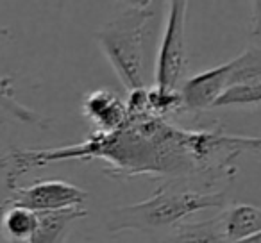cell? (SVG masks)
Here are the masks:
<instances>
[{
    "label": "cell",
    "mask_w": 261,
    "mask_h": 243,
    "mask_svg": "<svg viewBox=\"0 0 261 243\" xmlns=\"http://www.w3.org/2000/svg\"><path fill=\"white\" fill-rule=\"evenodd\" d=\"M81 111L95 132H115L129 120L125 100L113 90L90 91L83 98Z\"/></svg>",
    "instance_id": "cell-7"
},
{
    "label": "cell",
    "mask_w": 261,
    "mask_h": 243,
    "mask_svg": "<svg viewBox=\"0 0 261 243\" xmlns=\"http://www.w3.org/2000/svg\"><path fill=\"white\" fill-rule=\"evenodd\" d=\"M11 197L4 206H18L33 211V213H50V211L75 209L84 207L88 192L72 182L50 179V181H38L27 188L9 190Z\"/></svg>",
    "instance_id": "cell-5"
},
{
    "label": "cell",
    "mask_w": 261,
    "mask_h": 243,
    "mask_svg": "<svg viewBox=\"0 0 261 243\" xmlns=\"http://www.w3.org/2000/svg\"><path fill=\"white\" fill-rule=\"evenodd\" d=\"M261 150V138L222 131H186L160 116L129 118L115 132H95L84 142L56 149H11L0 157L6 184L20 175L61 161H102L104 172L118 177H207L211 182L236 174L240 154Z\"/></svg>",
    "instance_id": "cell-1"
},
{
    "label": "cell",
    "mask_w": 261,
    "mask_h": 243,
    "mask_svg": "<svg viewBox=\"0 0 261 243\" xmlns=\"http://www.w3.org/2000/svg\"><path fill=\"white\" fill-rule=\"evenodd\" d=\"M225 200L227 197L224 192H202L167 184L142 202L115 207L109 213L108 231H158L172 227L199 211L224 207Z\"/></svg>",
    "instance_id": "cell-3"
},
{
    "label": "cell",
    "mask_w": 261,
    "mask_h": 243,
    "mask_svg": "<svg viewBox=\"0 0 261 243\" xmlns=\"http://www.w3.org/2000/svg\"><path fill=\"white\" fill-rule=\"evenodd\" d=\"M186 13L188 2H168V15L154 66V88L179 91L186 72Z\"/></svg>",
    "instance_id": "cell-4"
},
{
    "label": "cell",
    "mask_w": 261,
    "mask_h": 243,
    "mask_svg": "<svg viewBox=\"0 0 261 243\" xmlns=\"http://www.w3.org/2000/svg\"><path fill=\"white\" fill-rule=\"evenodd\" d=\"M160 27V2H133L97 33L100 50L127 91L149 88L150 48Z\"/></svg>",
    "instance_id": "cell-2"
},
{
    "label": "cell",
    "mask_w": 261,
    "mask_h": 243,
    "mask_svg": "<svg viewBox=\"0 0 261 243\" xmlns=\"http://www.w3.org/2000/svg\"><path fill=\"white\" fill-rule=\"evenodd\" d=\"M252 36L261 38V0L252 2Z\"/></svg>",
    "instance_id": "cell-14"
},
{
    "label": "cell",
    "mask_w": 261,
    "mask_h": 243,
    "mask_svg": "<svg viewBox=\"0 0 261 243\" xmlns=\"http://www.w3.org/2000/svg\"><path fill=\"white\" fill-rule=\"evenodd\" d=\"M261 102V80L249 84H238L231 86L224 91L217 100L215 107H225V105H252Z\"/></svg>",
    "instance_id": "cell-13"
},
{
    "label": "cell",
    "mask_w": 261,
    "mask_h": 243,
    "mask_svg": "<svg viewBox=\"0 0 261 243\" xmlns=\"http://www.w3.org/2000/svg\"><path fill=\"white\" fill-rule=\"evenodd\" d=\"M0 107L8 111L13 118L20 120L23 124H34V125H47L43 116L34 113L33 109L22 105L15 98V90H13V80L9 77L0 79Z\"/></svg>",
    "instance_id": "cell-12"
},
{
    "label": "cell",
    "mask_w": 261,
    "mask_h": 243,
    "mask_svg": "<svg viewBox=\"0 0 261 243\" xmlns=\"http://www.w3.org/2000/svg\"><path fill=\"white\" fill-rule=\"evenodd\" d=\"M170 243H234L225 236L222 220L211 218L206 222L186 224L175 231Z\"/></svg>",
    "instance_id": "cell-11"
},
{
    "label": "cell",
    "mask_w": 261,
    "mask_h": 243,
    "mask_svg": "<svg viewBox=\"0 0 261 243\" xmlns=\"http://www.w3.org/2000/svg\"><path fill=\"white\" fill-rule=\"evenodd\" d=\"M224 232L231 241L240 243L261 232V206L238 204L220 217Z\"/></svg>",
    "instance_id": "cell-9"
},
{
    "label": "cell",
    "mask_w": 261,
    "mask_h": 243,
    "mask_svg": "<svg viewBox=\"0 0 261 243\" xmlns=\"http://www.w3.org/2000/svg\"><path fill=\"white\" fill-rule=\"evenodd\" d=\"M36 213L18 206H6L0 220V229L6 239L11 243H29L34 229H36Z\"/></svg>",
    "instance_id": "cell-10"
},
{
    "label": "cell",
    "mask_w": 261,
    "mask_h": 243,
    "mask_svg": "<svg viewBox=\"0 0 261 243\" xmlns=\"http://www.w3.org/2000/svg\"><path fill=\"white\" fill-rule=\"evenodd\" d=\"M229 88V63L186 79L179 88L181 111L200 113L215 107L218 98Z\"/></svg>",
    "instance_id": "cell-6"
},
{
    "label": "cell",
    "mask_w": 261,
    "mask_h": 243,
    "mask_svg": "<svg viewBox=\"0 0 261 243\" xmlns=\"http://www.w3.org/2000/svg\"><path fill=\"white\" fill-rule=\"evenodd\" d=\"M240 243H261V232L256 236H252V238H249V239H243V241H240Z\"/></svg>",
    "instance_id": "cell-15"
},
{
    "label": "cell",
    "mask_w": 261,
    "mask_h": 243,
    "mask_svg": "<svg viewBox=\"0 0 261 243\" xmlns=\"http://www.w3.org/2000/svg\"><path fill=\"white\" fill-rule=\"evenodd\" d=\"M84 207L75 209L50 211V213H36L38 222L29 243H61L70 225L79 218L86 217Z\"/></svg>",
    "instance_id": "cell-8"
}]
</instances>
